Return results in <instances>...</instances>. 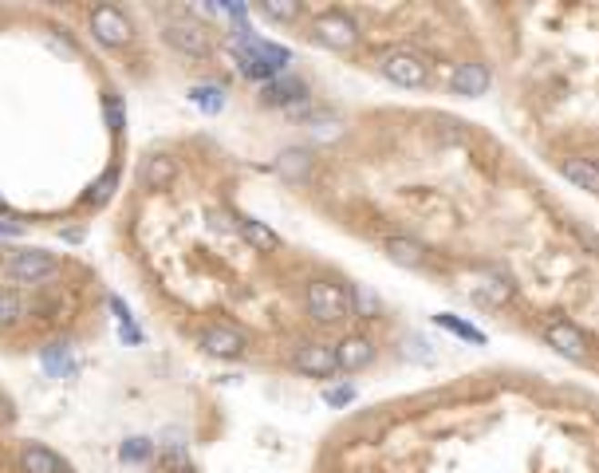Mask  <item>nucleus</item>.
Returning <instances> with one entry per match:
<instances>
[{
  "mask_svg": "<svg viewBox=\"0 0 599 473\" xmlns=\"http://www.w3.org/2000/svg\"><path fill=\"white\" fill-rule=\"evenodd\" d=\"M118 336H123L127 343H142V331H138L135 324H130V327H118Z\"/></svg>",
  "mask_w": 599,
  "mask_h": 473,
  "instance_id": "473e14b6",
  "label": "nucleus"
},
{
  "mask_svg": "<svg viewBox=\"0 0 599 473\" xmlns=\"http://www.w3.org/2000/svg\"><path fill=\"white\" fill-rule=\"evenodd\" d=\"M489 83H493V71H489L485 64H477V59L458 64V67H453V75H450V87H453V95H462V99H477V95H485Z\"/></svg>",
  "mask_w": 599,
  "mask_h": 473,
  "instance_id": "ddd939ff",
  "label": "nucleus"
},
{
  "mask_svg": "<svg viewBox=\"0 0 599 473\" xmlns=\"http://www.w3.org/2000/svg\"><path fill=\"white\" fill-rule=\"evenodd\" d=\"M292 367H296L300 375H308V378H331V375H340V363H335V347H331V343H323V339H304V343H296Z\"/></svg>",
  "mask_w": 599,
  "mask_h": 473,
  "instance_id": "9d476101",
  "label": "nucleus"
},
{
  "mask_svg": "<svg viewBox=\"0 0 599 473\" xmlns=\"http://www.w3.org/2000/svg\"><path fill=\"white\" fill-rule=\"evenodd\" d=\"M257 12H260V16H265V20L292 24V20L304 16V5H300V0H260Z\"/></svg>",
  "mask_w": 599,
  "mask_h": 473,
  "instance_id": "5701e85b",
  "label": "nucleus"
},
{
  "mask_svg": "<svg viewBox=\"0 0 599 473\" xmlns=\"http://www.w3.org/2000/svg\"><path fill=\"white\" fill-rule=\"evenodd\" d=\"M560 174H564L576 189H584V194H599V162L595 158L572 154V158L560 162Z\"/></svg>",
  "mask_w": 599,
  "mask_h": 473,
  "instance_id": "2eb2a0df",
  "label": "nucleus"
},
{
  "mask_svg": "<svg viewBox=\"0 0 599 473\" xmlns=\"http://www.w3.org/2000/svg\"><path fill=\"white\" fill-rule=\"evenodd\" d=\"M67 461L47 446H24L20 449V473H59Z\"/></svg>",
  "mask_w": 599,
  "mask_h": 473,
  "instance_id": "dca6fc26",
  "label": "nucleus"
},
{
  "mask_svg": "<svg viewBox=\"0 0 599 473\" xmlns=\"http://www.w3.org/2000/svg\"><path fill=\"white\" fill-rule=\"evenodd\" d=\"M206 221H209L218 233H237V217H233V213H225V209H218V206L206 213Z\"/></svg>",
  "mask_w": 599,
  "mask_h": 473,
  "instance_id": "c756f323",
  "label": "nucleus"
},
{
  "mask_svg": "<svg viewBox=\"0 0 599 473\" xmlns=\"http://www.w3.org/2000/svg\"><path fill=\"white\" fill-rule=\"evenodd\" d=\"M103 115H107V123H111L115 135H123V130H127V103H123V95H107Z\"/></svg>",
  "mask_w": 599,
  "mask_h": 473,
  "instance_id": "c85d7f7f",
  "label": "nucleus"
},
{
  "mask_svg": "<svg viewBox=\"0 0 599 473\" xmlns=\"http://www.w3.org/2000/svg\"><path fill=\"white\" fill-rule=\"evenodd\" d=\"M375 67H379L382 79L394 83V87H426L430 83V64H426V55L414 52V47H387V52H379Z\"/></svg>",
  "mask_w": 599,
  "mask_h": 473,
  "instance_id": "20e7f679",
  "label": "nucleus"
},
{
  "mask_svg": "<svg viewBox=\"0 0 599 473\" xmlns=\"http://www.w3.org/2000/svg\"><path fill=\"white\" fill-rule=\"evenodd\" d=\"M277 174L289 177V182H308V177H311V154L300 150V146L284 150L280 158H277Z\"/></svg>",
  "mask_w": 599,
  "mask_h": 473,
  "instance_id": "6ab92c4d",
  "label": "nucleus"
},
{
  "mask_svg": "<svg viewBox=\"0 0 599 473\" xmlns=\"http://www.w3.org/2000/svg\"><path fill=\"white\" fill-rule=\"evenodd\" d=\"M24 316H28V300L16 288H0V331L16 327Z\"/></svg>",
  "mask_w": 599,
  "mask_h": 473,
  "instance_id": "412c9836",
  "label": "nucleus"
},
{
  "mask_svg": "<svg viewBox=\"0 0 599 473\" xmlns=\"http://www.w3.org/2000/svg\"><path fill=\"white\" fill-rule=\"evenodd\" d=\"M115 189H118V174H115V170L99 174V177H95V182L87 186V206H107V201L115 197Z\"/></svg>",
  "mask_w": 599,
  "mask_h": 473,
  "instance_id": "a878e982",
  "label": "nucleus"
},
{
  "mask_svg": "<svg viewBox=\"0 0 599 473\" xmlns=\"http://www.w3.org/2000/svg\"><path fill=\"white\" fill-rule=\"evenodd\" d=\"M335 347V363H340V371H363V367L375 363V339L371 336H343L340 343H331Z\"/></svg>",
  "mask_w": 599,
  "mask_h": 473,
  "instance_id": "f8f14e48",
  "label": "nucleus"
},
{
  "mask_svg": "<svg viewBox=\"0 0 599 473\" xmlns=\"http://www.w3.org/2000/svg\"><path fill=\"white\" fill-rule=\"evenodd\" d=\"M237 233H241L245 241H249V245L257 248V253H277V248L284 245L280 236L272 233V229H269L265 221H257V217H237Z\"/></svg>",
  "mask_w": 599,
  "mask_h": 473,
  "instance_id": "f3484780",
  "label": "nucleus"
},
{
  "mask_svg": "<svg viewBox=\"0 0 599 473\" xmlns=\"http://www.w3.org/2000/svg\"><path fill=\"white\" fill-rule=\"evenodd\" d=\"M0 217H8V201L5 197H0Z\"/></svg>",
  "mask_w": 599,
  "mask_h": 473,
  "instance_id": "f704fd0d",
  "label": "nucleus"
},
{
  "mask_svg": "<svg viewBox=\"0 0 599 473\" xmlns=\"http://www.w3.org/2000/svg\"><path fill=\"white\" fill-rule=\"evenodd\" d=\"M477 292H482V300H489V304L513 300V284H509V277H501V272H485V280Z\"/></svg>",
  "mask_w": 599,
  "mask_h": 473,
  "instance_id": "393cba45",
  "label": "nucleus"
},
{
  "mask_svg": "<svg viewBox=\"0 0 599 473\" xmlns=\"http://www.w3.org/2000/svg\"><path fill=\"white\" fill-rule=\"evenodd\" d=\"M158 454V446L150 442V438H127L123 446H118V458L127 461V466H142V461H154Z\"/></svg>",
  "mask_w": 599,
  "mask_h": 473,
  "instance_id": "b1692460",
  "label": "nucleus"
},
{
  "mask_svg": "<svg viewBox=\"0 0 599 473\" xmlns=\"http://www.w3.org/2000/svg\"><path fill=\"white\" fill-rule=\"evenodd\" d=\"M359 398V390L351 383H335V387H323V402H328L331 410H343V407H351V402Z\"/></svg>",
  "mask_w": 599,
  "mask_h": 473,
  "instance_id": "cd10ccee",
  "label": "nucleus"
},
{
  "mask_svg": "<svg viewBox=\"0 0 599 473\" xmlns=\"http://www.w3.org/2000/svg\"><path fill=\"white\" fill-rule=\"evenodd\" d=\"M544 343L556 355H564L572 363H592V339L572 324V319H548L544 324Z\"/></svg>",
  "mask_w": 599,
  "mask_h": 473,
  "instance_id": "0eeeda50",
  "label": "nucleus"
},
{
  "mask_svg": "<svg viewBox=\"0 0 599 473\" xmlns=\"http://www.w3.org/2000/svg\"><path fill=\"white\" fill-rule=\"evenodd\" d=\"M359 24L355 16H347L343 8H328V12H320L316 20H311V40L323 44V47H331V52H351V47L359 44Z\"/></svg>",
  "mask_w": 599,
  "mask_h": 473,
  "instance_id": "39448f33",
  "label": "nucleus"
},
{
  "mask_svg": "<svg viewBox=\"0 0 599 473\" xmlns=\"http://www.w3.org/2000/svg\"><path fill=\"white\" fill-rule=\"evenodd\" d=\"M111 312H115V319H118V327H130V324H135V312H130V304L123 300V296H115V292H111Z\"/></svg>",
  "mask_w": 599,
  "mask_h": 473,
  "instance_id": "7c9ffc66",
  "label": "nucleus"
},
{
  "mask_svg": "<svg viewBox=\"0 0 599 473\" xmlns=\"http://www.w3.org/2000/svg\"><path fill=\"white\" fill-rule=\"evenodd\" d=\"M178 177H182V162H178L174 154H150V158L138 166V186L147 189V194H166V189H174Z\"/></svg>",
  "mask_w": 599,
  "mask_h": 473,
  "instance_id": "9b49d317",
  "label": "nucleus"
},
{
  "mask_svg": "<svg viewBox=\"0 0 599 473\" xmlns=\"http://www.w3.org/2000/svg\"><path fill=\"white\" fill-rule=\"evenodd\" d=\"M189 103H194L201 115H221L229 95H225L221 83H198V87H189Z\"/></svg>",
  "mask_w": 599,
  "mask_h": 473,
  "instance_id": "a211bd4d",
  "label": "nucleus"
},
{
  "mask_svg": "<svg viewBox=\"0 0 599 473\" xmlns=\"http://www.w3.org/2000/svg\"><path fill=\"white\" fill-rule=\"evenodd\" d=\"M260 103L265 106H280V111L289 115H300L308 111V83L296 79V75H272L269 83H260Z\"/></svg>",
  "mask_w": 599,
  "mask_h": 473,
  "instance_id": "1a4fd4ad",
  "label": "nucleus"
},
{
  "mask_svg": "<svg viewBox=\"0 0 599 473\" xmlns=\"http://www.w3.org/2000/svg\"><path fill=\"white\" fill-rule=\"evenodd\" d=\"M434 324H438V327H446V331H453V336H458V339H470V343H485V331H477L473 324H465V319L450 316V312L434 316Z\"/></svg>",
  "mask_w": 599,
  "mask_h": 473,
  "instance_id": "bb28decb",
  "label": "nucleus"
},
{
  "mask_svg": "<svg viewBox=\"0 0 599 473\" xmlns=\"http://www.w3.org/2000/svg\"><path fill=\"white\" fill-rule=\"evenodd\" d=\"M40 367L47 375H71V371H76L71 347H67V343H44V347H40Z\"/></svg>",
  "mask_w": 599,
  "mask_h": 473,
  "instance_id": "aec40b11",
  "label": "nucleus"
},
{
  "mask_svg": "<svg viewBox=\"0 0 599 473\" xmlns=\"http://www.w3.org/2000/svg\"><path fill=\"white\" fill-rule=\"evenodd\" d=\"M198 347L213 359H241L249 351V336L233 324H206L198 331Z\"/></svg>",
  "mask_w": 599,
  "mask_h": 473,
  "instance_id": "6e6552de",
  "label": "nucleus"
},
{
  "mask_svg": "<svg viewBox=\"0 0 599 473\" xmlns=\"http://www.w3.org/2000/svg\"><path fill=\"white\" fill-rule=\"evenodd\" d=\"M91 32H95V40L107 44V47H130L135 44V24H130L127 12L115 8V5H95L91 8Z\"/></svg>",
  "mask_w": 599,
  "mask_h": 473,
  "instance_id": "423d86ee",
  "label": "nucleus"
},
{
  "mask_svg": "<svg viewBox=\"0 0 599 473\" xmlns=\"http://www.w3.org/2000/svg\"><path fill=\"white\" fill-rule=\"evenodd\" d=\"M347 292H351V316H359V319H379L382 316V300L367 288V284H351Z\"/></svg>",
  "mask_w": 599,
  "mask_h": 473,
  "instance_id": "4be33fe9",
  "label": "nucleus"
},
{
  "mask_svg": "<svg viewBox=\"0 0 599 473\" xmlns=\"http://www.w3.org/2000/svg\"><path fill=\"white\" fill-rule=\"evenodd\" d=\"M304 307L316 324H343V319H351V292L340 280L316 277L304 288Z\"/></svg>",
  "mask_w": 599,
  "mask_h": 473,
  "instance_id": "f03ea898",
  "label": "nucleus"
},
{
  "mask_svg": "<svg viewBox=\"0 0 599 473\" xmlns=\"http://www.w3.org/2000/svg\"><path fill=\"white\" fill-rule=\"evenodd\" d=\"M0 236H24V225H20V221H5V217H0Z\"/></svg>",
  "mask_w": 599,
  "mask_h": 473,
  "instance_id": "2f4dec72",
  "label": "nucleus"
},
{
  "mask_svg": "<svg viewBox=\"0 0 599 473\" xmlns=\"http://www.w3.org/2000/svg\"><path fill=\"white\" fill-rule=\"evenodd\" d=\"M59 268H64V260L47 248H20V253L5 257V280L16 288H44L59 277Z\"/></svg>",
  "mask_w": 599,
  "mask_h": 473,
  "instance_id": "f257e3e1",
  "label": "nucleus"
},
{
  "mask_svg": "<svg viewBox=\"0 0 599 473\" xmlns=\"http://www.w3.org/2000/svg\"><path fill=\"white\" fill-rule=\"evenodd\" d=\"M162 16H170V20H166V28H162L170 47H178V52L189 55V59H206L213 52L209 28H206V24H198L186 8H162Z\"/></svg>",
  "mask_w": 599,
  "mask_h": 473,
  "instance_id": "7ed1b4c3",
  "label": "nucleus"
},
{
  "mask_svg": "<svg viewBox=\"0 0 599 473\" xmlns=\"http://www.w3.org/2000/svg\"><path fill=\"white\" fill-rule=\"evenodd\" d=\"M382 253H387V260H394L399 268H426L430 260V248L422 241H414V236H387L382 241Z\"/></svg>",
  "mask_w": 599,
  "mask_h": 473,
  "instance_id": "4468645a",
  "label": "nucleus"
},
{
  "mask_svg": "<svg viewBox=\"0 0 599 473\" xmlns=\"http://www.w3.org/2000/svg\"><path fill=\"white\" fill-rule=\"evenodd\" d=\"M576 233L584 236V245H592V253H599V236H595V233H588L584 225H576Z\"/></svg>",
  "mask_w": 599,
  "mask_h": 473,
  "instance_id": "72a5a7b5",
  "label": "nucleus"
}]
</instances>
